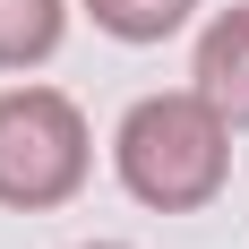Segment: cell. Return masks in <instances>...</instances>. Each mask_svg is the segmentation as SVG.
Listing matches in <instances>:
<instances>
[{
    "label": "cell",
    "mask_w": 249,
    "mask_h": 249,
    "mask_svg": "<svg viewBox=\"0 0 249 249\" xmlns=\"http://www.w3.org/2000/svg\"><path fill=\"white\" fill-rule=\"evenodd\" d=\"M189 86H198L232 129H249V0L198 35V60H189Z\"/></svg>",
    "instance_id": "cell-3"
},
{
    "label": "cell",
    "mask_w": 249,
    "mask_h": 249,
    "mask_svg": "<svg viewBox=\"0 0 249 249\" xmlns=\"http://www.w3.org/2000/svg\"><path fill=\"white\" fill-rule=\"evenodd\" d=\"M95 163L86 112L52 86H9L0 95V206H60L77 198V180Z\"/></svg>",
    "instance_id": "cell-2"
},
{
    "label": "cell",
    "mask_w": 249,
    "mask_h": 249,
    "mask_svg": "<svg viewBox=\"0 0 249 249\" xmlns=\"http://www.w3.org/2000/svg\"><path fill=\"white\" fill-rule=\"evenodd\" d=\"M69 0H0V69H35L60 52Z\"/></svg>",
    "instance_id": "cell-4"
},
{
    "label": "cell",
    "mask_w": 249,
    "mask_h": 249,
    "mask_svg": "<svg viewBox=\"0 0 249 249\" xmlns=\"http://www.w3.org/2000/svg\"><path fill=\"white\" fill-rule=\"evenodd\" d=\"M189 9L198 0H86V18L121 43H163L172 26H189Z\"/></svg>",
    "instance_id": "cell-5"
},
{
    "label": "cell",
    "mask_w": 249,
    "mask_h": 249,
    "mask_svg": "<svg viewBox=\"0 0 249 249\" xmlns=\"http://www.w3.org/2000/svg\"><path fill=\"white\" fill-rule=\"evenodd\" d=\"M112 163H121V189L155 215H189L224 189L232 172V121L198 86H180V95H146L129 103L121 138H112Z\"/></svg>",
    "instance_id": "cell-1"
},
{
    "label": "cell",
    "mask_w": 249,
    "mask_h": 249,
    "mask_svg": "<svg viewBox=\"0 0 249 249\" xmlns=\"http://www.w3.org/2000/svg\"><path fill=\"white\" fill-rule=\"evenodd\" d=\"M77 249H121V241H77Z\"/></svg>",
    "instance_id": "cell-6"
}]
</instances>
